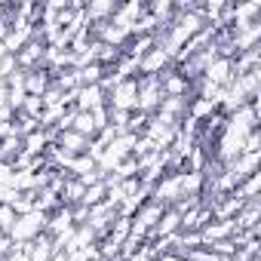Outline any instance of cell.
Wrapping results in <instances>:
<instances>
[{
    "label": "cell",
    "mask_w": 261,
    "mask_h": 261,
    "mask_svg": "<svg viewBox=\"0 0 261 261\" xmlns=\"http://www.w3.org/2000/svg\"><path fill=\"white\" fill-rule=\"evenodd\" d=\"M46 218H49V215H43V212L19 215L16 224H13V230H10V240H13V243H31L34 237H40V233L46 230Z\"/></svg>",
    "instance_id": "2"
},
{
    "label": "cell",
    "mask_w": 261,
    "mask_h": 261,
    "mask_svg": "<svg viewBox=\"0 0 261 261\" xmlns=\"http://www.w3.org/2000/svg\"><path fill=\"white\" fill-rule=\"evenodd\" d=\"M101 105H108V92L101 89V83H98V86H83V89H77V98H74V108H77V111H95V108H101Z\"/></svg>",
    "instance_id": "11"
},
{
    "label": "cell",
    "mask_w": 261,
    "mask_h": 261,
    "mask_svg": "<svg viewBox=\"0 0 261 261\" xmlns=\"http://www.w3.org/2000/svg\"><path fill=\"white\" fill-rule=\"evenodd\" d=\"M16 209L10 206V203H0V233H10L13 230V224H16Z\"/></svg>",
    "instance_id": "21"
},
{
    "label": "cell",
    "mask_w": 261,
    "mask_h": 261,
    "mask_svg": "<svg viewBox=\"0 0 261 261\" xmlns=\"http://www.w3.org/2000/svg\"><path fill=\"white\" fill-rule=\"evenodd\" d=\"M166 68H172V59L166 56V49L151 46L142 59H139V77H160Z\"/></svg>",
    "instance_id": "4"
},
{
    "label": "cell",
    "mask_w": 261,
    "mask_h": 261,
    "mask_svg": "<svg viewBox=\"0 0 261 261\" xmlns=\"http://www.w3.org/2000/svg\"><path fill=\"white\" fill-rule=\"evenodd\" d=\"M53 145H56L59 151H65L68 157H80V154L89 151V139H83L80 133H74V129H65V133H59Z\"/></svg>",
    "instance_id": "9"
},
{
    "label": "cell",
    "mask_w": 261,
    "mask_h": 261,
    "mask_svg": "<svg viewBox=\"0 0 261 261\" xmlns=\"http://www.w3.org/2000/svg\"><path fill=\"white\" fill-rule=\"evenodd\" d=\"M160 89H163L166 98H169V95H188V98H191V80H185L175 65L160 74Z\"/></svg>",
    "instance_id": "8"
},
{
    "label": "cell",
    "mask_w": 261,
    "mask_h": 261,
    "mask_svg": "<svg viewBox=\"0 0 261 261\" xmlns=\"http://www.w3.org/2000/svg\"><path fill=\"white\" fill-rule=\"evenodd\" d=\"M139 105V77H126L108 89V108L114 111H136Z\"/></svg>",
    "instance_id": "1"
},
{
    "label": "cell",
    "mask_w": 261,
    "mask_h": 261,
    "mask_svg": "<svg viewBox=\"0 0 261 261\" xmlns=\"http://www.w3.org/2000/svg\"><path fill=\"white\" fill-rule=\"evenodd\" d=\"M74 74H77V83L83 89V86H98L101 77H105V68L101 65H86V68H77Z\"/></svg>",
    "instance_id": "18"
},
{
    "label": "cell",
    "mask_w": 261,
    "mask_h": 261,
    "mask_svg": "<svg viewBox=\"0 0 261 261\" xmlns=\"http://www.w3.org/2000/svg\"><path fill=\"white\" fill-rule=\"evenodd\" d=\"M203 80L212 83V86H218V89H227L230 80H233V59H221V56H215V59L206 65Z\"/></svg>",
    "instance_id": "5"
},
{
    "label": "cell",
    "mask_w": 261,
    "mask_h": 261,
    "mask_svg": "<svg viewBox=\"0 0 261 261\" xmlns=\"http://www.w3.org/2000/svg\"><path fill=\"white\" fill-rule=\"evenodd\" d=\"M10 252H13V240H10V233H0V261H7Z\"/></svg>",
    "instance_id": "24"
},
{
    "label": "cell",
    "mask_w": 261,
    "mask_h": 261,
    "mask_svg": "<svg viewBox=\"0 0 261 261\" xmlns=\"http://www.w3.org/2000/svg\"><path fill=\"white\" fill-rule=\"evenodd\" d=\"M71 129H74V133H80L83 139H89V142L98 136V126H95V120H92V114H89V111H74Z\"/></svg>",
    "instance_id": "14"
},
{
    "label": "cell",
    "mask_w": 261,
    "mask_h": 261,
    "mask_svg": "<svg viewBox=\"0 0 261 261\" xmlns=\"http://www.w3.org/2000/svg\"><path fill=\"white\" fill-rule=\"evenodd\" d=\"M117 7L120 4H114V0H89V4L83 7V16H86L89 25H105V22L114 19Z\"/></svg>",
    "instance_id": "10"
},
{
    "label": "cell",
    "mask_w": 261,
    "mask_h": 261,
    "mask_svg": "<svg viewBox=\"0 0 261 261\" xmlns=\"http://www.w3.org/2000/svg\"><path fill=\"white\" fill-rule=\"evenodd\" d=\"M16 114H19V111H16ZM22 114H28L31 120H40V114H43V98H40V95H25Z\"/></svg>",
    "instance_id": "20"
},
{
    "label": "cell",
    "mask_w": 261,
    "mask_h": 261,
    "mask_svg": "<svg viewBox=\"0 0 261 261\" xmlns=\"http://www.w3.org/2000/svg\"><path fill=\"white\" fill-rule=\"evenodd\" d=\"M13 166L10 163H0V188H13Z\"/></svg>",
    "instance_id": "22"
},
{
    "label": "cell",
    "mask_w": 261,
    "mask_h": 261,
    "mask_svg": "<svg viewBox=\"0 0 261 261\" xmlns=\"http://www.w3.org/2000/svg\"><path fill=\"white\" fill-rule=\"evenodd\" d=\"M108 200V181L101 178V181H95V185H86V191H83V206L86 209H92V206H98V203H105Z\"/></svg>",
    "instance_id": "17"
},
{
    "label": "cell",
    "mask_w": 261,
    "mask_h": 261,
    "mask_svg": "<svg viewBox=\"0 0 261 261\" xmlns=\"http://www.w3.org/2000/svg\"><path fill=\"white\" fill-rule=\"evenodd\" d=\"M233 233H237L233 218H230V221H209V224L200 230V240H203V246H209V243H215V240H227V237H233Z\"/></svg>",
    "instance_id": "13"
},
{
    "label": "cell",
    "mask_w": 261,
    "mask_h": 261,
    "mask_svg": "<svg viewBox=\"0 0 261 261\" xmlns=\"http://www.w3.org/2000/svg\"><path fill=\"white\" fill-rule=\"evenodd\" d=\"M142 16H145V4H120L117 13H114V19H111V25L123 28L129 37H133V28H136V22Z\"/></svg>",
    "instance_id": "7"
},
{
    "label": "cell",
    "mask_w": 261,
    "mask_h": 261,
    "mask_svg": "<svg viewBox=\"0 0 261 261\" xmlns=\"http://www.w3.org/2000/svg\"><path fill=\"white\" fill-rule=\"evenodd\" d=\"M10 28H13V22H10L7 16H0V43H4V40L10 37Z\"/></svg>",
    "instance_id": "25"
},
{
    "label": "cell",
    "mask_w": 261,
    "mask_h": 261,
    "mask_svg": "<svg viewBox=\"0 0 261 261\" xmlns=\"http://www.w3.org/2000/svg\"><path fill=\"white\" fill-rule=\"evenodd\" d=\"M188 105H191L188 95H169V98L160 101V114H169L175 120H185L188 117Z\"/></svg>",
    "instance_id": "15"
},
{
    "label": "cell",
    "mask_w": 261,
    "mask_h": 261,
    "mask_svg": "<svg viewBox=\"0 0 261 261\" xmlns=\"http://www.w3.org/2000/svg\"><path fill=\"white\" fill-rule=\"evenodd\" d=\"M83 191H86V185L80 181V178H65V188H62V194H59V200H62V206H77L80 200H83Z\"/></svg>",
    "instance_id": "16"
},
{
    "label": "cell",
    "mask_w": 261,
    "mask_h": 261,
    "mask_svg": "<svg viewBox=\"0 0 261 261\" xmlns=\"http://www.w3.org/2000/svg\"><path fill=\"white\" fill-rule=\"evenodd\" d=\"M258 191H261V175H258V172H252L249 178H243V181L237 185V194H240L243 200H258Z\"/></svg>",
    "instance_id": "19"
},
{
    "label": "cell",
    "mask_w": 261,
    "mask_h": 261,
    "mask_svg": "<svg viewBox=\"0 0 261 261\" xmlns=\"http://www.w3.org/2000/svg\"><path fill=\"white\" fill-rule=\"evenodd\" d=\"M163 89H160V77H139V105L136 111L142 114H157L160 111V101H163Z\"/></svg>",
    "instance_id": "3"
},
{
    "label": "cell",
    "mask_w": 261,
    "mask_h": 261,
    "mask_svg": "<svg viewBox=\"0 0 261 261\" xmlns=\"http://www.w3.org/2000/svg\"><path fill=\"white\" fill-rule=\"evenodd\" d=\"M25 74V95H43L46 89H49V83H53V74L46 71V68H34V71H22Z\"/></svg>",
    "instance_id": "12"
},
{
    "label": "cell",
    "mask_w": 261,
    "mask_h": 261,
    "mask_svg": "<svg viewBox=\"0 0 261 261\" xmlns=\"http://www.w3.org/2000/svg\"><path fill=\"white\" fill-rule=\"evenodd\" d=\"M92 114V120H95V126L98 129H105L108 126V105H101V108H95V111H89Z\"/></svg>",
    "instance_id": "23"
},
{
    "label": "cell",
    "mask_w": 261,
    "mask_h": 261,
    "mask_svg": "<svg viewBox=\"0 0 261 261\" xmlns=\"http://www.w3.org/2000/svg\"><path fill=\"white\" fill-rule=\"evenodd\" d=\"M43 53H46V43H43L40 37H31V40L16 53L19 71H34V68H40V65H43Z\"/></svg>",
    "instance_id": "6"
}]
</instances>
